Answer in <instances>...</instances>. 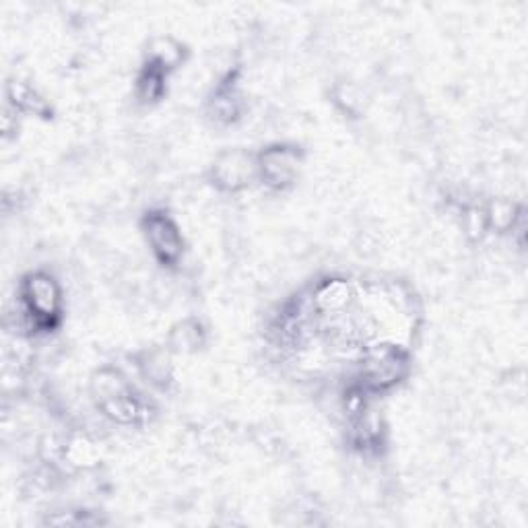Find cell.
Masks as SVG:
<instances>
[{
    "label": "cell",
    "instance_id": "obj_11",
    "mask_svg": "<svg viewBox=\"0 0 528 528\" xmlns=\"http://www.w3.org/2000/svg\"><path fill=\"white\" fill-rule=\"evenodd\" d=\"M169 342L174 347V351L188 353L196 351V349L203 347L204 342V331L203 325L198 320H184L177 325L169 334Z\"/></svg>",
    "mask_w": 528,
    "mask_h": 528
},
{
    "label": "cell",
    "instance_id": "obj_10",
    "mask_svg": "<svg viewBox=\"0 0 528 528\" xmlns=\"http://www.w3.org/2000/svg\"><path fill=\"white\" fill-rule=\"evenodd\" d=\"M209 114L219 125H231L242 114V101L233 87H221L209 104Z\"/></svg>",
    "mask_w": 528,
    "mask_h": 528
},
{
    "label": "cell",
    "instance_id": "obj_9",
    "mask_svg": "<svg viewBox=\"0 0 528 528\" xmlns=\"http://www.w3.org/2000/svg\"><path fill=\"white\" fill-rule=\"evenodd\" d=\"M166 79L168 73H163L161 68L153 65H145L139 79H136V98H139L143 104H157L166 93Z\"/></svg>",
    "mask_w": 528,
    "mask_h": 528
},
{
    "label": "cell",
    "instance_id": "obj_3",
    "mask_svg": "<svg viewBox=\"0 0 528 528\" xmlns=\"http://www.w3.org/2000/svg\"><path fill=\"white\" fill-rule=\"evenodd\" d=\"M143 233L157 263L176 266L184 252V239L177 223L163 211H151L143 219Z\"/></svg>",
    "mask_w": 528,
    "mask_h": 528
},
{
    "label": "cell",
    "instance_id": "obj_4",
    "mask_svg": "<svg viewBox=\"0 0 528 528\" xmlns=\"http://www.w3.org/2000/svg\"><path fill=\"white\" fill-rule=\"evenodd\" d=\"M301 153L291 145H271L256 155L258 180L269 190H287L298 180Z\"/></svg>",
    "mask_w": 528,
    "mask_h": 528
},
{
    "label": "cell",
    "instance_id": "obj_7",
    "mask_svg": "<svg viewBox=\"0 0 528 528\" xmlns=\"http://www.w3.org/2000/svg\"><path fill=\"white\" fill-rule=\"evenodd\" d=\"M6 100H9V106L13 109H17V112L36 116H42L48 112L46 100H42V95H39L31 85H27L25 81H9V85H6Z\"/></svg>",
    "mask_w": 528,
    "mask_h": 528
},
{
    "label": "cell",
    "instance_id": "obj_5",
    "mask_svg": "<svg viewBox=\"0 0 528 528\" xmlns=\"http://www.w3.org/2000/svg\"><path fill=\"white\" fill-rule=\"evenodd\" d=\"M256 174V157L244 149H228L215 157L211 166L212 186L223 192L248 188Z\"/></svg>",
    "mask_w": 528,
    "mask_h": 528
},
{
    "label": "cell",
    "instance_id": "obj_1",
    "mask_svg": "<svg viewBox=\"0 0 528 528\" xmlns=\"http://www.w3.org/2000/svg\"><path fill=\"white\" fill-rule=\"evenodd\" d=\"M22 314L23 325L36 333H48L63 316V287L50 273L36 271L22 281Z\"/></svg>",
    "mask_w": 528,
    "mask_h": 528
},
{
    "label": "cell",
    "instance_id": "obj_12",
    "mask_svg": "<svg viewBox=\"0 0 528 528\" xmlns=\"http://www.w3.org/2000/svg\"><path fill=\"white\" fill-rule=\"evenodd\" d=\"M143 376L147 382L155 384V386H166L171 380V366L166 353L161 351H151L145 355V359L139 363Z\"/></svg>",
    "mask_w": 528,
    "mask_h": 528
},
{
    "label": "cell",
    "instance_id": "obj_13",
    "mask_svg": "<svg viewBox=\"0 0 528 528\" xmlns=\"http://www.w3.org/2000/svg\"><path fill=\"white\" fill-rule=\"evenodd\" d=\"M334 101L342 109V112L349 116H358L363 109V95L359 87L351 83H339L334 89Z\"/></svg>",
    "mask_w": 528,
    "mask_h": 528
},
{
    "label": "cell",
    "instance_id": "obj_2",
    "mask_svg": "<svg viewBox=\"0 0 528 528\" xmlns=\"http://www.w3.org/2000/svg\"><path fill=\"white\" fill-rule=\"evenodd\" d=\"M409 369V358L401 345L388 341H376L361 351L359 384L372 393H384L396 386Z\"/></svg>",
    "mask_w": 528,
    "mask_h": 528
},
{
    "label": "cell",
    "instance_id": "obj_6",
    "mask_svg": "<svg viewBox=\"0 0 528 528\" xmlns=\"http://www.w3.org/2000/svg\"><path fill=\"white\" fill-rule=\"evenodd\" d=\"M184 56H186V52H184V46L180 42H176L169 36H161L149 44L147 63L161 68L163 73H171L184 63Z\"/></svg>",
    "mask_w": 528,
    "mask_h": 528
},
{
    "label": "cell",
    "instance_id": "obj_14",
    "mask_svg": "<svg viewBox=\"0 0 528 528\" xmlns=\"http://www.w3.org/2000/svg\"><path fill=\"white\" fill-rule=\"evenodd\" d=\"M463 228L464 233L469 236L471 239H483L485 233L489 231L487 228V219H485V211L481 207H469L464 211L463 215Z\"/></svg>",
    "mask_w": 528,
    "mask_h": 528
},
{
    "label": "cell",
    "instance_id": "obj_8",
    "mask_svg": "<svg viewBox=\"0 0 528 528\" xmlns=\"http://www.w3.org/2000/svg\"><path fill=\"white\" fill-rule=\"evenodd\" d=\"M487 228L498 231V233H507L516 229L520 219H523V212L518 207L506 198H493V201L483 209Z\"/></svg>",
    "mask_w": 528,
    "mask_h": 528
}]
</instances>
